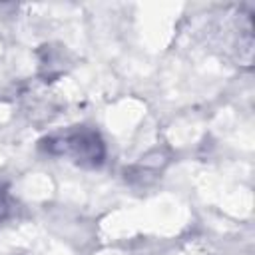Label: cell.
Masks as SVG:
<instances>
[{
  "mask_svg": "<svg viewBox=\"0 0 255 255\" xmlns=\"http://www.w3.org/2000/svg\"><path fill=\"white\" fill-rule=\"evenodd\" d=\"M40 147L54 157H64L80 167L96 169L106 161V143L102 135L86 126L68 128L40 141Z\"/></svg>",
  "mask_w": 255,
  "mask_h": 255,
  "instance_id": "obj_1",
  "label": "cell"
},
{
  "mask_svg": "<svg viewBox=\"0 0 255 255\" xmlns=\"http://www.w3.org/2000/svg\"><path fill=\"white\" fill-rule=\"evenodd\" d=\"M10 211V201H8V189L6 185L0 181V221H4V217Z\"/></svg>",
  "mask_w": 255,
  "mask_h": 255,
  "instance_id": "obj_2",
  "label": "cell"
}]
</instances>
